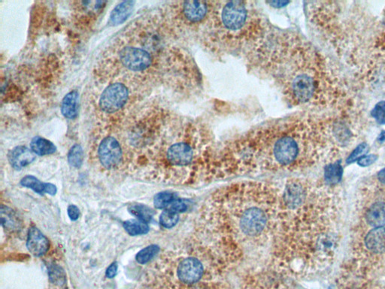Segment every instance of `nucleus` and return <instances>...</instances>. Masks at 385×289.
Returning a JSON list of instances; mask_svg holds the SVG:
<instances>
[{
    "label": "nucleus",
    "mask_w": 385,
    "mask_h": 289,
    "mask_svg": "<svg viewBox=\"0 0 385 289\" xmlns=\"http://www.w3.org/2000/svg\"><path fill=\"white\" fill-rule=\"evenodd\" d=\"M327 144L320 119L293 115L255 127L214 148L206 178L257 172H296L315 164Z\"/></svg>",
    "instance_id": "f257e3e1"
},
{
    "label": "nucleus",
    "mask_w": 385,
    "mask_h": 289,
    "mask_svg": "<svg viewBox=\"0 0 385 289\" xmlns=\"http://www.w3.org/2000/svg\"><path fill=\"white\" fill-rule=\"evenodd\" d=\"M247 67L271 81L294 107H326L338 94L327 62L298 32L274 29L244 57Z\"/></svg>",
    "instance_id": "f03ea898"
},
{
    "label": "nucleus",
    "mask_w": 385,
    "mask_h": 289,
    "mask_svg": "<svg viewBox=\"0 0 385 289\" xmlns=\"http://www.w3.org/2000/svg\"><path fill=\"white\" fill-rule=\"evenodd\" d=\"M279 191L265 182H243L214 194L204 214V229L240 255L274 238L278 224Z\"/></svg>",
    "instance_id": "7ed1b4c3"
},
{
    "label": "nucleus",
    "mask_w": 385,
    "mask_h": 289,
    "mask_svg": "<svg viewBox=\"0 0 385 289\" xmlns=\"http://www.w3.org/2000/svg\"><path fill=\"white\" fill-rule=\"evenodd\" d=\"M214 147L213 134L206 124L178 116L157 140V175L177 184L203 178Z\"/></svg>",
    "instance_id": "20e7f679"
},
{
    "label": "nucleus",
    "mask_w": 385,
    "mask_h": 289,
    "mask_svg": "<svg viewBox=\"0 0 385 289\" xmlns=\"http://www.w3.org/2000/svg\"><path fill=\"white\" fill-rule=\"evenodd\" d=\"M275 28L252 1H215L198 43L212 54H238L255 49Z\"/></svg>",
    "instance_id": "39448f33"
},
{
    "label": "nucleus",
    "mask_w": 385,
    "mask_h": 289,
    "mask_svg": "<svg viewBox=\"0 0 385 289\" xmlns=\"http://www.w3.org/2000/svg\"><path fill=\"white\" fill-rule=\"evenodd\" d=\"M232 251L210 234L169 252L157 264V289H212L227 265L236 259Z\"/></svg>",
    "instance_id": "423d86ee"
},
{
    "label": "nucleus",
    "mask_w": 385,
    "mask_h": 289,
    "mask_svg": "<svg viewBox=\"0 0 385 289\" xmlns=\"http://www.w3.org/2000/svg\"><path fill=\"white\" fill-rule=\"evenodd\" d=\"M215 1H178L168 4L161 12L160 26L166 37L182 45L198 42L210 18Z\"/></svg>",
    "instance_id": "0eeeda50"
},
{
    "label": "nucleus",
    "mask_w": 385,
    "mask_h": 289,
    "mask_svg": "<svg viewBox=\"0 0 385 289\" xmlns=\"http://www.w3.org/2000/svg\"><path fill=\"white\" fill-rule=\"evenodd\" d=\"M97 155L103 168L115 169L120 167L124 160V151L120 142L108 136L100 141L97 147Z\"/></svg>",
    "instance_id": "6e6552de"
},
{
    "label": "nucleus",
    "mask_w": 385,
    "mask_h": 289,
    "mask_svg": "<svg viewBox=\"0 0 385 289\" xmlns=\"http://www.w3.org/2000/svg\"><path fill=\"white\" fill-rule=\"evenodd\" d=\"M129 97L128 87L120 82L111 84L103 91L99 101L102 111L113 114L126 106Z\"/></svg>",
    "instance_id": "1a4fd4ad"
},
{
    "label": "nucleus",
    "mask_w": 385,
    "mask_h": 289,
    "mask_svg": "<svg viewBox=\"0 0 385 289\" xmlns=\"http://www.w3.org/2000/svg\"><path fill=\"white\" fill-rule=\"evenodd\" d=\"M49 246L48 239L39 229L36 227L29 228L26 246L31 254L35 257H40L48 252Z\"/></svg>",
    "instance_id": "9d476101"
},
{
    "label": "nucleus",
    "mask_w": 385,
    "mask_h": 289,
    "mask_svg": "<svg viewBox=\"0 0 385 289\" xmlns=\"http://www.w3.org/2000/svg\"><path fill=\"white\" fill-rule=\"evenodd\" d=\"M8 161L14 169L20 170L35 160V154L24 145L15 147L8 152Z\"/></svg>",
    "instance_id": "9b49d317"
},
{
    "label": "nucleus",
    "mask_w": 385,
    "mask_h": 289,
    "mask_svg": "<svg viewBox=\"0 0 385 289\" xmlns=\"http://www.w3.org/2000/svg\"><path fill=\"white\" fill-rule=\"evenodd\" d=\"M364 244L371 253H385V227L370 230L365 237Z\"/></svg>",
    "instance_id": "f8f14e48"
},
{
    "label": "nucleus",
    "mask_w": 385,
    "mask_h": 289,
    "mask_svg": "<svg viewBox=\"0 0 385 289\" xmlns=\"http://www.w3.org/2000/svg\"><path fill=\"white\" fill-rule=\"evenodd\" d=\"M364 218L366 222L373 228L385 227V201L379 200L370 205Z\"/></svg>",
    "instance_id": "ddd939ff"
},
{
    "label": "nucleus",
    "mask_w": 385,
    "mask_h": 289,
    "mask_svg": "<svg viewBox=\"0 0 385 289\" xmlns=\"http://www.w3.org/2000/svg\"><path fill=\"white\" fill-rule=\"evenodd\" d=\"M79 94L77 91L68 93L62 100L60 111L66 119H75L79 113Z\"/></svg>",
    "instance_id": "4468645a"
},
{
    "label": "nucleus",
    "mask_w": 385,
    "mask_h": 289,
    "mask_svg": "<svg viewBox=\"0 0 385 289\" xmlns=\"http://www.w3.org/2000/svg\"><path fill=\"white\" fill-rule=\"evenodd\" d=\"M135 2L124 1L116 5L111 12L109 23L112 26H118L125 23L132 14Z\"/></svg>",
    "instance_id": "2eb2a0df"
},
{
    "label": "nucleus",
    "mask_w": 385,
    "mask_h": 289,
    "mask_svg": "<svg viewBox=\"0 0 385 289\" xmlns=\"http://www.w3.org/2000/svg\"><path fill=\"white\" fill-rule=\"evenodd\" d=\"M22 186L31 188L38 194H48L55 195L57 189L55 185L51 183H44L33 175H28L23 177L20 181Z\"/></svg>",
    "instance_id": "dca6fc26"
},
{
    "label": "nucleus",
    "mask_w": 385,
    "mask_h": 289,
    "mask_svg": "<svg viewBox=\"0 0 385 289\" xmlns=\"http://www.w3.org/2000/svg\"><path fill=\"white\" fill-rule=\"evenodd\" d=\"M30 149L35 155L45 156L54 154L57 148L54 143L46 139L35 137L30 143Z\"/></svg>",
    "instance_id": "f3484780"
},
{
    "label": "nucleus",
    "mask_w": 385,
    "mask_h": 289,
    "mask_svg": "<svg viewBox=\"0 0 385 289\" xmlns=\"http://www.w3.org/2000/svg\"><path fill=\"white\" fill-rule=\"evenodd\" d=\"M125 231L131 236L141 235L147 234L149 231V226L146 222L138 219H130L124 223Z\"/></svg>",
    "instance_id": "a211bd4d"
},
{
    "label": "nucleus",
    "mask_w": 385,
    "mask_h": 289,
    "mask_svg": "<svg viewBox=\"0 0 385 289\" xmlns=\"http://www.w3.org/2000/svg\"><path fill=\"white\" fill-rule=\"evenodd\" d=\"M343 169L339 163H330L324 169V179L327 183L333 185L342 179Z\"/></svg>",
    "instance_id": "6ab92c4d"
},
{
    "label": "nucleus",
    "mask_w": 385,
    "mask_h": 289,
    "mask_svg": "<svg viewBox=\"0 0 385 289\" xmlns=\"http://www.w3.org/2000/svg\"><path fill=\"white\" fill-rule=\"evenodd\" d=\"M85 159L83 148L80 144H75L68 153V162L72 167L79 169L82 166Z\"/></svg>",
    "instance_id": "aec40b11"
},
{
    "label": "nucleus",
    "mask_w": 385,
    "mask_h": 289,
    "mask_svg": "<svg viewBox=\"0 0 385 289\" xmlns=\"http://www.w3.org/2000/svg\"><path fill=\"white\" fill-rule=\"evenodd\" d=\"M129 212L134 216L136 217L138 220L148 223L153 218V212L148 206L144 205H131L129 207Z\"/></svg>",
    "instance_id": "412c9836"
},
{
    "label": "nucleus",
    "mask_w": 385,
    "mask_h": 289,
    "mask_svg": "<svg viewBox=\"0 0 385 289\" xmlns=\"http://www.w3.org/2000/svg\"><path fill=\"white\" fill-rule=\"evenodd\" d=\"M159 252H160V248L158 246L150 245L138 252V254L135 256V259L140 265H145L155 257Z\"/></svg>",
    "instance_id": "4be33fe9"
},
{
    "label": "nucleus",
    "mask_w": 385,
    "mask_h": 289,
    "mask_svg": "<svg viewBox=\"0 0 385 289\" xmlns=\"http://www.w3.org/2000/svg\"><path fill=\"white\" fill-rule=\"evenodd\" d=\"M180 213L166 208L160 217V223L163 228H172L178 223Z\"/></svg>",
    "instance_id": "5701e85b"
},
{
    "label": "nucleus",
    "mask_w": 385,
    "mask_h": 289,
    "mask_svg": "<svg viewBox=\"0 0 385 289\" xmlns=\"http://www.w3.org/2000/svg\"><path fill=\"white\" fill-rule=\"evenodd\" d=\"M175 194L171 192H160L153 199V204L157 209H166L176 199Z\"/></svg>",
    "instance_id": "b1692460"
},
{
    "label": "nucleus",
    "mask_w": 385,
    "mask_h": 289,
    "mask_svg": "<svg viewBox=\"0 0 385 289\" xmlns=\"http://www.w3.org/2000/svg\"><path fill=\"white\" fill-rule=\"evenodd\" d=\"M49 277L50 280L54 284L62 286L66 283V275L64 271L60 267L56 266L51 268L49 271Z\"/></svg>",
    "instance_id": "393cba45"
},
{
    "label": "nucleus",
    "mask_w": 385,
    "mask_h": 289,
    "mask_svg": "<svg viewBox=\"0 0 385 289\" xmlns=\"http://www.w3.org/2000/svg\"><path fill=\"white\" fill-rule=\"evenodd\" d=\"M372 116L373 119L380 124V125H385V101H382L377 103L375 106L373 111H372Z\"/></svg>",
    "instance_id": "a878e982"
},
{
    "label": "nucleus",
    "mask_w": 385,
    "mask_h": 289,
    "mask_svg": "<svg viewBox=\"0 0 385 289\" xmlns=\"http://www.w3.org/2000/svg\"><path fill=\"white\" fill-rule=\"evenodd\" d=\"M367 146L366 144H361L359 146L355 148V151L351 154L349 158L347 160L348 163H352V162L355 161V160L359 159L361 157L363 154L367 150Z\"/></svg>",
    "instance_id": "bb28decb"
},
{
    "label": "nucleus",
    "mask_w": 385,
    "mask_h": 289,
    "mask_svg": "<svg viewBox=\"0 0 385 289\" xmlns=\"http://www.w3.org/2000/svg\"><path fill=\"white\" fill-rule=\"evenodd\" d=\"M377 160V157L376 155L361 156L358 160V164L361 166H368L374 163Z\"/></svg>",
    "instance_id": "cd10ccee"
},
{
    "label": "nucleus",
    "mask_w": 385,
    "mask_h": 289,
    "mask_svg": "<svg viewBox=\"0 0 385 289\" xmlns=\"http://www.w3.org/2000/svg\"><path fill=\"white\" fill-rule=\"evenodd\" d=\"M68 215L72 221H76L80 216V211L79 207L75 205H70L67 209Z\"/></svg>",
    "instance_id": "c85d7f7f"
},
{
    "label": "nucleus",
    "mask_w": 385,
    "mask_h": 289,
    "mask_svg": "<svg viewBox=\"0 0 385 289\" xmlns=\"http://www.w3.org/2000/svg\"><path fill=\"white\" fill-rule=\"evenodd\" d=\"M118 268H119V266H118V264L116 263V262L112 264V265L108 268L107 271H106V277L109 279L114 278L115 276L117 275Z\"/></svg>",
    "instance_id": "c756f323"
},
{
    "label": "nucleus",
    "mask_w": 385,
    "mask_h": 289,
    "mask_svg": "<svg viewBox=\"0 0 385 289\" xmlns=\"http://www.w3.org/2000/svg\"><path fill=\"white\" fill-rule=\"evenodd\" d=\"M377 179L381 184L385 185V168L379 171L377 175Z\"/></svg>",
    "instance_id": "7c9ffc66"
},
{
    "label": "nucleus",
    "mask_w": 385,
    "mask_h": 289,
    "mask_svg": "<svg viewBox=\"0 0 385 289\" xmlns=\"http://www.w3.org/2000/svg\"><path fill=\"white\" fill-rule=\"evenodd\" d=\"M379 140H385V132H382V134H381L380 137H379Z\"/></svg>",
    "instance_id": "2f4dec72"
},
{
    "label": "nucleus",
    "mask_w": 385,
    "mask_h": 289,
    "mask_svg": "<svg viewBox=\"0 0 385 289\" xmlns=\"http://www.w3.org/2000/svg\"><path fill=\"white\" fill-rule=\"evenodd\" d=\"M384 36H385V35H384Z\"/></svg>",
    "instance_id": "473e14b6"
}]
</instances>
